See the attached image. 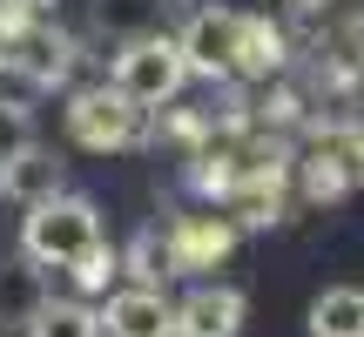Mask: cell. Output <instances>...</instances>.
Here are the masks:
<instances>
[{
	"instance_id": "8992f818",
	"label": "cell",
	"mask_w": 364,
	"mask_h": 337,
	"mask_svg": "<svg viewBox=\"0 0 364 337\" xmlns=\"http://www.w3.org/2000/svg\"><path fill=\"white\" fill-rule=\"evenodd\" d=\"M250 317V297L236 284H196L176 304V337H236Z\"/></svg>"
},
{
	"instance_id": "ba28073f",
	"label": "cell",
	"mask_w": 364,
	"mask_h": 337,
	"mask_svg": "<svg viewBox=\"0 0 364 337\" xmlns=\"http://www.w3.org/2000/svg\"><path fill=\"white\" fill-rule=\"evenodd\" d=\"M311 337H364V290L331 284L311 297Z\"/></svg>"
},
{
	"instance_id": "8fae6325",
	"label": "cell",
	"mask_w": 364,
	"mask_h": 337,
	"mask_svg": "<svg viewBox=\"0 0 364 337\" xmlns=\"http://www.w3.org/2000/svg\"><path fill=\"white\" fill-rule=\"evenodd\" d=\"M284 68V34H277L263 14H243V54H236V75L243 81H263Z\"/></svg>"
},
{
	"instance_id": "3957f363",
	"label": "cell",
	"mask_w": 364,
	"mask_h": 337,
	"mask_svg": "<svg viewBox=\"0 0 364 337\" xmlns=\"http://www.w3.org/2000/svg\"><path fill=\"white\" fill-rule=\"evenodd\" d=\"M68 135L75 149H95V156H115V149H135L142 142V108L108 81V88H81L68 102Z\"/></svg>"
},
{
	"instance_id": "30bf717a",
	"label": "cell",
	"mask_w": 364,
	"mask_h": 337,
	"mask_svg": "<svg viewBox=\"0 0 364 337\" xmlns=\"http://www.w3.org/2000/svg\"><path fill=\"white\" fill-rule=\"evenodd\" d=\"M48 304V290H41V263L21 257L0 270V324H27V317Z\"/></svg>"
},
{
	"instance_id": "52a82bcc",
	"label": "cell",
	"mask_w": 364,
	"mask_h": 337,
	"mask_svg": "<svg viewBox=\"0 0 364 337\" xmlns=\"http://www.w3.org/2000/svg\"><path fill=\"white\" fill-rule=\"evenodd\" d=\"M169 250H176V277H189V270H216V263L236 250V223H230V216H176Z\"/></svg>"
},
{
	"instance_id": "6da1fadb",
	"label": "cell",
	"mask_w": 364,
	"mask_h": 337,
	"mask_svg": "<svg viewBox=\"0 0 364 337\" xmlns=\"http://www.w3.org/2000/svg\"><path fill=\"white\" fill-rule=\"evenodd\" d=\"M95 243H108L102 230V209L88 196H68V189H48L27 203L21 216V257H34L41 270H68L75 257H88Z\"/></svg>"
},
{
	"instance_id": "7a4b0ae2",
	"label": "cell",
	"mask_w": 364,
	"mask_h": 337,
	"mask_svg": "<svg viewBox=\"0 0 364 337\" xmlns=\"http://www.w3.org/2000/svg\"><path fill=\"white\" fill-rule=\"evenodd\" d=\"M108 81H115V88L129 95L142 115L169 108L176 95H182V81H189L182 41H176V34H135V41H122V54H115V68H108Z\"/></svg>"
},
{
	"instance_id": "4fadbf2b",
	"label": "cell",
	"mask_w": 364,
	"mask_h": 337,
	"mask_svg": "<svg viewBox=\"0 0 364 337\" xmlns=\"http://www.w3.org/2000/svg\"><path fill=\"white\" fill-rule=\"evenodd\" d=\"M61 189V162H48L41 149H27V156H14L0 168V196H21V203H34V196Z\"/></svg>"
},
{
	"instance_id": "7c38bea8",
	"label": "cell",
	"mask_w": 364,
	"mask_h": 337,
	"mask_svg": "<svg viewBox=\"0 0 364 337\" xmlns=\"http://www.w3.org/2000/svg\"><path fill=\"white\" fill-rule=\"evenodd\" d=\"M122 277H135V284H169L176 277V250L162 230H142L129 250H122Z\"/></svg>"
},
{
	"instance_id": "5bb4252c",
	"label": "cell",
	"mask_w": 364,
	"mask_h": 337,
	"mask_svg": "<svg viewBox=\"0 0 364 337\" xmlns=\"http://www.w3.org/2000/svg\"><path fill=\"white\" fill-rule=\"evenodd\" d=\"M68 277L81 284V297H95V290H108V284L122 277V250H115V243H95L88 257H75V263H68Z\"/></svg>"
},
{
	"instance_id": "2e32d148",
	"label": "cell",
	"mask_w": 364,
	"mask_h": 337,
	"mask_svg": "<svg viewBox=\"0 0 364 337\" xmlns=\"http://www.w3.org/2000/svg\"><path fill=\"white\" fill-rule=\"evenodd\" d=\"M338 156H344V176L364 182V129H358V135H344V142H338Z\"/></svg>"
},
{
	"instance_id": "ac0fdd59",
	"label": "cell",
	"mask_w": 364,
	"mask_h": 337,
	"mask_svg": "<svg viewBox=\"0 0 364 337\" xmlns=\"http://www.w3.org/2000/svg\"><path fill=\"white\" fill-rule=\"evenodd\" d=\"M290 7H324V0H290Z\"/></svg>"
},
{
	"instance_id": "e0dca14e",
	"label": "cell",
	"mask_w": 364,
	"mask_h": 337,
	"mask_svg": "<svg viewBox=\"0 0 364 337\" xmlns=\"http://www.w3.org/2000/svg\"><path fill=\"white\" fill-rule=\"evenodd\" d=\"M7 61H14V34L0 27V68H7Z\"/></svg>"
},
{
	"instance_id": "9c48e42d",
	"label": "cell",
	"mask_w": 364,
	"mask_h": 337,
	"mask_svg": "<svg viewBox=\"0 0 364 337\" xmlns=\"http://www.w3.org/2000/svg\"><path fill=\"white\" fill-rule=\"evenodd\" d=\"M27 337H102V311L81 297H48L27 317Z\"/></svg>"
},
{
	"instance_id": "5b68a950",
	"label": "cell",
	"mask_w": 364,
	"mask_h": 337,
	"mask_svg": "<svg viewBox=\"0 0 364 337\" xmlns=\"http://www.w3.org/2000/svg\"><path fill=\"white\" fill-rule=\"evenodd\" d=\"M102 337H176V297H169L162 284L108 290V304H102Z\"/></svg>"
},
{
	"instance_id": "9a60e30c",
	"label": "cell",
	"mask_w": 364,
	"mask_h": 337,
	"mask_svg": "<svg viewBox=\"0 0 364 337\" xmlns=\"http://www.w3.org/2000/svg\"><path fill=\"white\" fill-rule=\"evenodd\" d=\"M34 149V122H27V108L0 102V168H7L14 156H27Z\"/></svg>"
},
{
	"instance_id": "277c9868",
	"label": "cell",
	"mask_w": 364,
	"mask_h": 337,
	"mask_svg": "<svg viewBox=\"0 0 364 337\" xmlns=\"http://www.w3.org/2000/svg\"><path fill=\"white\" fill-rule=\"evenodd\" d=\"M176 41H182L189 75L230 81L236 75V54H243V14H236V7H203V14H189V27H182Z\"/></svg>"
}]
</instances>
